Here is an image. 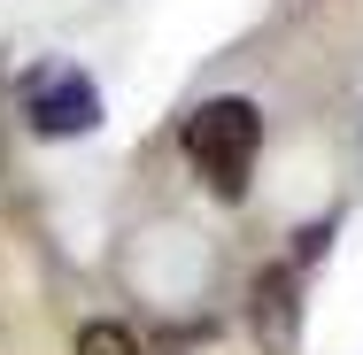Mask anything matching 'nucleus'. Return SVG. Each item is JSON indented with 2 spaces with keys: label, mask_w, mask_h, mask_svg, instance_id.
<instances>
[{
  "label": "nucleus",
  "mask_w": 363,
  "mask_h": 355,
  "mask_svg": "<svg viewBox=\"0 0 363 355\" xmlns=\"http://www.w3.org/2000/svg\"><path fill=\"white\" fill-rule=\"evenodd\" d=\"M255 154H263V108H255V101L217 93V101H201V108L186 116V162L209 178V193L240 201V193H247Z\"/></svg>",
  "instance_id": "nucleus-1"
},
{
  "label": "nucleus",
  "mask_w": 363,
  "mask_h": 355,
  "mask_svg": "<svg viewBox=\"0 0 363 355\" xmlns=\"http://www.w3.org/2000/svg\"><path fill=\"white\" fill-rule=\"evenodd\" d=\"M77 355H147L132 340V325H116V317H93L85 332H77Z\"/></svg>",
  "instance_id": "nucleus-4"
},
{
  "label": "nucleus",
  "mask_w": 363,
  "mask_h": 355,
  "mask_svg": "<svg viewBox=\"0 0 363 355\" xmlns=\"http://www.w3.org/2000/svg\"><path fill=\"white\" fill-rule=\"evenodd\" d=\"M0 170H8V162H0Z\"/></svg>",
  "instance_id": "nucleus-5"
},
{
  "label": "nucleus",
  "mask_w": 363,
  "mask_h": 355,
  "mask_svg": "<svg viewBox=\"0 0 363 355\" xmlns=\"http://www.w3.org/2000/svg\"><path fill=\"white\" fill-rule=\"evenodd\" d=\"M23 116H31L39 140H85L101 124V85L70 62H39L23 77Z\"/></svg>",
  "instance_id": "nucleus-2"
},
{
  "label": "nucleus",
  "mask_w": 363,
  "mask_h": 355,
  "mask_svg": "<svg viewBox=\"0 0 363 355\" xmlns=\"http://www.w3.org/2000/svg\"><path fill=\"white\" fill-rule=\"evenodd\" d=\"M247 325H255V348L263 355H294L301 340V301H294V263H271L255 278V301H247Z\"/></svg>",
  "instance_id": "nucleus-3"
}]
</instances>
